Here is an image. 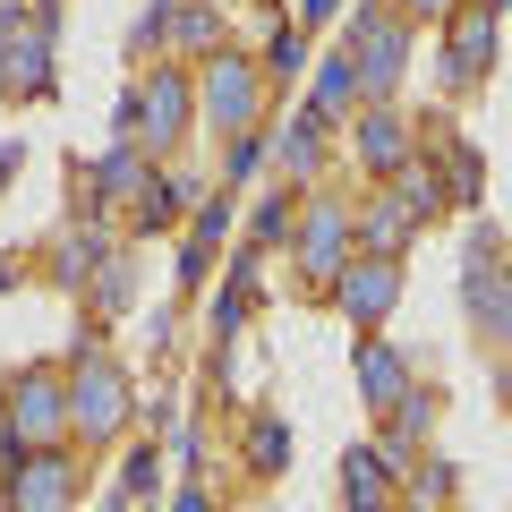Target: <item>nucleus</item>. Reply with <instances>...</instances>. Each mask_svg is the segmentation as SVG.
I'll return each instance as SVG.
<instances>
[{
	"instance_id": "39",
	"label": "nucleus",
	"mask_w": 512,
	"mask_h": 512,
	"mask_svg": "<svg viewBox=\"0 0 512 512\" xmlns=\"http://www.w3.org/2000/svg\"><path fill=\"white\" fill-rule=\"evenodd\" d=\"M487 9H495V18H504V9H512V0H487Z\"/></svg>"
},
{
	"instance_id": "3",
	"label": "nucleus",
	"mask_w": 512,
	"mask_h": 512,
	"mask_svg": "<svg viewBox=\"0 0 512 512\" xmlns=\"http://www.w3.org/2000/svg\"><path fill=\"white\" fill-rule=\"evenodd\" d=\"M128 410H137V393H128L120 359H111L103 342H77V367H69V427H86V444H111L128 427Z\"/></svg>"
},
{
	"instance_id": "4",
	"label": "nucleus",
	"mask_w": 512,
	"mask_h": 512,
	"mask_svg": "<svg viewBox=\"0 0 512 512\" xmlns=\"http://www.w3.org/2000/svg\"><path fill=\"white\" fill-rule=\"evenodd\" d=\"M342 52L359 60V86H367V103H384V94L402 86V69H410V18L393 9V0H367L359 18H350Z\"/></svg>"
},
{
	"instance_id": "29",
	"label": "nucleus",
	"mask_w": 512,
	"mask_h": 512,
	"mask_svg": "<svg viewBox=\"0 0 512 512\" xmlns=\"http://www.w3.org/2000/svg\"><path fill=\"white\" fill-rule=\"evenodd\" d=\"M154 487H163V461H154V444H137V453H128V470H120V512H146Z\"/></svg>"
},
{
	"instance_id": "27",
	"label": "nucleus",
	"mask_w": 512,
	"mask_h": 512,
	"mask_svg": "<svg viewBox=\"0 0 512 512\" xmlns=\"http://www.w3.org/2000/svg\"><path fill=\"white\" fill-rule=\"evenodd\" d=\"M478 188H487V154L461 137V146H444V197L453 205H478Z\"/></svg>"
},
{
	"instance_id": "37",
	"label": "nucleus",
	"mask_w": 512,
	"mask_h": 512,
	"mask_svg": "<svg viewBox=\"0 0 512 512\" xmlns=\"http://www.w3.org/2000/svg\"><path fill=\"white\" fill-rule=\"evenodd\" d=\"M18 163H26V146H18V137H0V188L18 180Z\"/></svg>"
},
{
	"instance_id": "13",
	"label": "nucleus",
	"mask_w": 512,
	"mask_h": 512,
	"mask_svg": "<svg viewBox=\"0 0 512 512\" xmlns=\"http://www.w3.org/2000/svg\"><path fill=\"white\" fill-rule=\"evenodd\" d=\"M52 9H26V26H18V52H9V86L0 94H18V103H43L52 94Z\"/></svg>"
},
{
	"instance_id": "17",
	"label": "nucleus",
	"mask_w": 512,
	"mask_h": 512,
	"mask_svg": "<svg viewBox=\"0 0 512 512\" xmlns=\"http://www.w3.org/2000/svg\"><path fill=\"white\" fill-rule=\"evenodd\" d=\"M342 495H350V512H393V461L376 444H350L342 453Z\"/></svg>"
},
{
	"instance_id": "33",
	"label": "nucleus",
	"mask_w": 512,
	"mask_h": 512,
	"mask_svg": "<svg viewBox=\"0 0 512 512\" xmlns=\"http://www.w3.org/2000/svg\"><path fill=\"white\" fill-rule=\"evenodd\" d=\"M410 495H419V504L436 512L444 495H453V461H419V470H410Z\"/></svg>"
},
{
	"instance_id": "25",
	"label": "nucleus",
	"mask_w": 512,
	"mask_h": 512,
	"mask_svg": "<svg viewBox=\"0 0 512 512\" xmlns=\"http://www.w3.org/2000/svg\"><path fill=\"white\" fill-rule=\"evenodd\" d=\"M299 239V205H291V188H274V197L256 205V222H248V248L265 256V248H291Z\"/></svg>"
},
{
	"instance_id": "35",
	"label": "nucleus",
	"mask_w": 512,
	"mask_h": 512,
	"mask_svg": "<svg viewBox=\"0 0 512 512\" xmlns=\"http://www.w3.org/2000/svg\"><path fill=\"white\" fill-rule=\"evenodd\" d=\"M393 9H402V18H453L461 0H393Z\"/></svg>"
},
{
	"instance_id": "32",
	"label": "nucleus",
	"mask_w": 512,
	"mask_h": 512,
	"mask_svg": "<svg viewBox=\"0 0 512 512\" xmlns=\"http://www.w3.org/2000/svg\"><path fill=\"white\" fill-rule=\"evenodd\" d=\"M265 137H231V154H222V188H239V180H256V171H265Z\"/></svg>"
},
{
	"instance_id": "40",
	"label": "nucleus",
	"mask_w": 512,
	"mask_h": 512,
	"mask_svg": "<svg viewBox=\"0 0 512 512\" xmlns=\"http://www.w3.org/2000/svg\"><path fill=\"white\" fill-rule=\"evenodd\" d=\"M214 9H222V0H214Z\"/></svg>"
},
{
	"instance_id": "26",
	"label": "nucleus",
	"mask_w": 512,
	"mask_h": 512,
	"mask_svg": "<svg viewBox=\"0 0 512 512\" xmlns=\"http://www.w3.org/2000/svg\"><path fill=\"white\" fill-rule=\"evenodd\" d=\"M248 470L256 478L291 470V419H248Z\"/></svg>"
},
{
	"instance_id": "11",
	"label": "nucleus",
	"mask_w": 512,
	"mask_h": 512,
	"mask_svg": "<svg viewBox=\"0 0 512 512\" xmlns=\"http://www.w3.org/2000/svg\"><path fill=\"white\" fill-rule=\"evenodd\" d=\"M350 154H359L376 180H393L402 163H419V154H410V120H402L393 103H367V111H359V128H350Z\"/></svg>"
},
{
	"instance_id": "36",
	"label": "nucleus",
	"mask_w": 512,
	"mask_h": 512,
	"mask_svg": "<svg viewBox=\"0 0 512 512\" xmlns=\"http://www.w3.org/2000/svg\"><path fill=\"white\" fill-rule=\"evenodd\" d=\"M171 512H214V495H205V487H197V478H188V487H180V495H171Z\"/></svg>"
},
{
	"instance_id": "1",
	"label": "nucleus",
	"mask_w": 512,
	"mask_h": 512,
	"mask_svg": "<svg viewBox=\"0 0 512 512\" xmlns=\"http://www.w3.org/2000/svg\"><path fill=\"white\" fill-rule=\"evenodd\" d=\"M60 436H69V376H52V367H18L9 393H0V444H9V461H18V453H52Z\"/></svg>"
},
{
	"instance_id": "23",
	"label": "nucleus",
	"mask_w": 512,
	"mask_h": 512,
	"mask_svg": "<svg viewBox=\"0 0 512 512\" xmlns=\"http://www.w3.org/2000/svg\"><path fill=\"white\" fill-rule=\"evenodd\" d=\"M256 308V248H239V265H231V282H222V299H214V342H231L239 333V316Z\"/></svg>"
},
{
	"instance_id": "34",
	"label": "nucleus",
	"mask_w": 512,
	"mask_h": 512,
	"mask_svg": "<svg viewBox=\"0 0 512 512\" xmlns=\"http://www.w3.org/2000/svg\"><path fill=\"white\" fill-rule=\"evenodd\" d=\"M18 26H26V0H0V86H9V52H18Z\"/></svg>"
},
{
	"instance_id": "30",
	"label": "nucleus",
	"mask_w": 512,
	"mask_h": 512,
	"mask_svg": "<svg viewBox=\"0 0 512 512\" xmlns=\"http://www.w3.org/2000/svg\"><path fill=\"white\" fill-rule=\"evenodd\" d=\"M427 427H436V402H427V393H410V402L393 410V419H384V444H393V453H410V444H419Z\"/></svg>"
},
{
	"instance_id": "22",
	"label": "nucleus",
	"mask_w": 512,
	"mask_h": 512,
	"mask_svg": "<svg viewBox=\"0 0 512 512\" xmlns=\"http://www.w3.org/2000/svg\"><path fill=\"white\" fill-rule=\"evenodd\" d=\"M384 188H393V197H402L419 222H436L444 205H453V197H444V171H436V163H402V171H393Z\"/></svg>"
},
{
	"instance_id": "7",
	"label": "nucleus",
	"mask_w": 512,
	"mask_h": 512,
	"mask_svg": "<svg viewBox=\"0 0 512 512\" xmlns=\"http://www.w3.org/2000/svg\"><path fill=\"white\" fill-rule=\"evenodd\" d=\"M291 256H299V274H308V282H342L350 256H359V214H350V205H333V197L308 205V214H299Z\"/></svg>"
},
{
	"instance_id": "15",
	"label": "nucleus",
	"mask_w": 512,
	"mask_h": 512,
	"mask_svg": "<svg viewBox=\"0 0 512 512\" xmlns=\"http://www.w3.org/2000/svg\"><path fill=\"white\" fill-rule=\"evenodd\" d=\"M146 188H154V171H146V154H137V146H111L103 154V163H94L86 171V214H103V205H137V197H146Z\"/></svg>"
},
{
	"instance_id": "9",
	"label": "nucleus",
	"mask_w": 512,
	"mask_h": 512,
	"mask_svg": "<svg viewBox=\"0 0 512 512\" xmlns=\"http://www.w3.org/2000/svg\"><path fill=\"white\" fill-rule=\"evenodd\" d=\"M0 495H9V512H69V495H77V461L60 453H18L9 461V478H0Z\"/></svg>"
},
{
	"instance_id": "12",
	"label": "nucleus",
	"mask_w": 512,
	"mask_h": 512,
	"mask_svg": "<svg viewBox=\"0 0 512 512\" xmlns=\"http://www.w3.org/2000/svg\"><path fill=\"white\" fill-rule=\"evenodd\" d=\"M359 393H367V410H376V419H393V410L419 393L410 350H393V342H376V333H367V342H359Z\"/></svg>"
},
{
	"instance_id": "14",
	"label": "nucleus",
	"mask_w": 512,
	"mask_h": 512,
	"mask_svg": "<svg viewBox=\"0 0 512 512\" xmlns=\"http://www.w3.org/2000/svg\"><path fill=\"white\" fill-rule=\"evenodd\" d=\"M231 188H214V197L197 205V222H188V239H180V291H205V274H214V248L231 239Z\"/></svg>"
},
{
	"instance_id": "6",
	"label": "nucleus",
	"mask_w": 512,
	"mask_h": 512,
	"mask_svg": "<svg viewBox=\"0 0 512 512\" xmlns=\"http://www.w3.org/2000/svg\"><path fill=\"white\" fill-rule=\"evenodd\" d=\"M461 308H470V325L487 342H512V274H504V248H495L487 222L461 239Z\"/></svg>"
},
{
	"instance_id": "38",
	"label": "nucleus",
	"mask_w": 512,
	"mask_h": 512,
	"mask_svg": "<svg viewBox=\"0 0 512 512\" xmlns=\"http://www.w3.org/2000/svg\"><path fill=\"white\" fill-rule=\"evenodd\" d=\"M299 9H308V18H333V9H342V0H299Z\"/></svg>"
},
{
	"instance_id": "2",
	"label": "nucleus",
	"mask_w": 512,
	"mask_h": 512,
	"mask_svg": "<svg viewBox=\"0 0 512 512\" xmlns=\"http://www.w3.org/2000/svg\"><path fill=\"white\" fill-rule=\"evenodd\" d=\"M188 120H197V86L180 69H154L146 86L120 94V146H137V154H171L188 137Z\"/></svg>"
},
{
	"instance_id": "19",
	"label": "nucleus",
	"mask_w": 512,
	"mask_h": 512,
	"mask_svg": "<svg viewBox=\"0 0 512 512\" xmlns=\"http://www.w3.org/2000/svg\"><path fill=\"white\" fill-rule=\"evenodd\" d=\"M231 18H222L214 0H180V18H171V43H180V52H197V60H214V52H231Z\"/></svg>"
},
{
	"instance_id": "8",
	"label": "nucleus",
	"mask_w": 512,
	"mask_h": 512,
	"mask_svg": "<svg viewBox=\"0 0 512 512\" xmlns=\"http://www.w3.org/2000/svg\"><path fill=\"white\" fill-rule=\"evenodd\" d=\"M487 77H495V9L470 0V9L444 18V86L470 94V86H487Z\"/></svg>"
},
{
	"instance_id": "31",
	"label": "nucleus",
	"mask_w": 512,
	"mask_h": 512,
	"mask_svg": "<svg viewBox=\"0 0 512 512\" xmlns=\"http://www.w3.org/2000/svg\"><path fill=\"white\" fill-rule=\"evenodd\" d=\"M128 291H137V265H128V256H111L103 274H94V308L120 316V308H128Z\"/></svg>"
},
{
	"instance_id": "16",
	"label": "nucleus",
	"mask_w": 512,
	"mask_h": 512,
	"mask_svg": "<svg viewBox=\"0 0 512 512\" xmlns=\"http://www.w3.org/2000/svg\"><path fill=\"white\" fill-rule=\"evenodd\" d=\"M410 239H419V214H410V205L393 197V188H384V197L359 214V256H393V265H402V248H410Z\"/></svg>"
},
{
	"instance_id": "5",
	"label": "nucleus",
	"mask_w": 512,
	"mask_h": 512,
	"mask_svg": "<svg viewBox=\"0 0 512 512\" xmlns=\"http://www.w3.org/2000/svg\"><path fill=\"white\" fill-rule=\"evenodd\" d=\"M197 111L222 137H256V120H265V69L248 52H214L205 77H197Z\"/></svg>"
},
{
	"instance_id": "28",
	"label": "nucleus",
	"mask_w": 512,
	"mask_h": 512,
	"mask_svg": "<svg viewBox=\"0 0 512 512\" xmlns=\"http://www.w3.org/2000/svg\"><path fill=\"white\" fill-rule=\"evenodd\" d=\"M265 77H282V86H299L308 77V35L299 26H274V43H265V60H256Z\"/></svg>"
},
{
	"instance_id": "21",
	"label": "nucleus",
	"mask_w": 512,
	"mask_h": 512,
	"mask_svg": "<svg viewBox=\"0 0 512 512\" xmlns=\"http://www.w3.org/2000/svg\"><path fill=\"white\" fill-rule=\"evenodd\" d=\"M325 128H333V120H316V111L299 103V120L282 128V146H274L282 163H291V180H316V163H325Z\"/></svg>"
},
{
	"instance_id": "24",
	"label": "nucleus",
	"mask_w": 512,
	"mask_h": 512,
	"mask_svg": "<svg viewBox=\"0 0 512 512\" xmlns=\"http://www.w3.org/2000/svg\"><path fill=\"white\" fill-rule=\"evenodd\" d=\"M188 205H205V197H197L188 180H163V171H154V188L137 197V231H171V222H180Z\"/></svg>"
},
{
	"instance_id": "20",
	"label": "nucleus",
	"mask_w": 512,
	"mask_h": 512,
	"mask_svg": "<svg viewBox=\"0 0 512 512\" xmlns=\"http://www.w3.org/2000/svg\"><path fill=\"white\" fill-rule=\"evenodd\" d=\"M111 256H120V248H111V239H103V231H69V239H60V248H52V274H60V282H69V291H86V282H94V274H103Z\"/></svg>"
},
{
	"instance_id": "18",
	"label": "nucleus",
	"mask_w": 512,
	"mask_h": 512,
	"mask_svg": "<svg viewBox=\"0 0 512 512\" xmlns=\"http://www.w3.org/2000/svg\"><path fill=\"white\" fill-rule=\"evenodd\" d=\"M308 77H316V86H308V111H316V120H342V111H359V103H367L359 60H350V52H325Z\"/></svg>"
},
{
	"instance_id": "10",
	"label": "nucleus",
	"mask_w": 512,
	"mask_h": 512,
	"mask_svg": "<svg viewBox=\"0 0 512 512\" xmlns=\"http://www.w3.org/2000/svg\"><path fill=\"white\" fill-rule=\"evenodd\" d=\"M333 299H342V316L359 333H384V316L402 308V265L393 256H350V274L333 282Z\"/></svg>"
}]
</instances>
